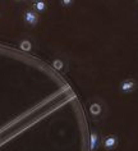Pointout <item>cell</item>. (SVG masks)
<instances>
[{
	"label": "cell",
	"mask_w": 138,
	"mask_h": 151,
	"mask_svg": "<svg viewBox=\"0 0 138 151\" xmlns=\"http://www.w3.org/2000/svg\"><path fill=\"white\" fill-rule=\"evenodd\" d=\"M100 143H101V146L106 151H114L118 147L119 138H118V136H115V134H107L100 139Z\"/></svg>",
	"instance_id": "cell-1"
},
{
	"label": "cell",
	"mask_w": 138,
	"mask_h": 151,
	"mask_svg": "<svg viewBox=\"0 0 138 151\" xmlns=\"http://www.w3.org/2000/svg\"><path fill=\"white\" fill-rule=\"evenodd\" d=\"M22 19H23V22L28 27H36L40 22V14L33 12L32 9H27V10H24L23 16H22Z\"/></svg>",
	"instance_id": "cell-2"
},
{
	"label": "cell",
	"mask_w": 138,
	"mask_h": 151,
	"mask_svg": "<svg viewBox=\"0 0 138 151\" xmlns=\"http://www.w3.org/2000/svg\"><path fill=\"white\" fill-rule=\"evenodd\" d=\"M119 90H120L122 93L124 95H128V93H132L137 90V81L134 78H127V80H123L119 85Z\"/></svg>",
	"instance_id": "cell-3"
},
{
	"label": "cell",
	"mask_w": 138,
	"mask_h": 151,
	"mask_svg": "<svg viewBox=\"0 0 138 151\" xmlns=\"http://www.w3.org/2000/svg\"><path fill=\"white\" fill-rule=\"evenodd\" d=\"M102 111H104V106L100 101H92V103L89 104L88 113L92 118H99V116L102 114Z\"/></svg>",
	"instance_id": "cell-4"
},
{
	"label": "cell",
	"mask_w": 138,
	"mask_h": 151,
	"mask_svg": "<svg viewBox=\"0 0 138 151\" xmlns=\"http://www.w3.org/2000/svg\"><path fill=\"white\" fill-rule=\"evenodd\" d=\"M100 136L97 133V131L92 129L89 132V151H96L100 146Z\"/></svg>",
	"instance_id": "cell-5"
},
{
	"label": "cell",
	"mask_w": 138,
	"mask_h": 151,
	"mask_svg": "<svg viewBox=\"0 0 138 151\" xmlns=\"http://www.w3.org/2000/svg\"><path fill=\"white\" fill-rule=\"evenodd\" d=\"M32 10L36 12L37 14L45 13L47 10V4L45 1H41V0H36V1L32 3Z\"/></svg>",
	"instance_id": "cell-6"
},
{
	"label": "cell",
	"mask_w": 138,
	"mask_h": 151,
	"mask_svg": "<svg viewBox=\"0 0 138 151\" xmlns=\"http://www.w3.org/2000/svg\"><path fill=\"white\" fill-rule=\"evenodd\" d=\"M19 49L23 51H31L32 50V41L28 39H24L19 42Z\"/></svg>",
	"instance_id": "cell-7"
},
{
	"label": "cell",
	"mask_w": 138,
	"mask_h": 151,
	"mask_svg": "<svg viewBox=\"0 0 138 151\" xmlns=\"http://www.w3.org/2000/svg\"><path fill=\"white\" fill-rule=\"evenodd\" d=\"M51 65H53L56 70H63L64 69V62H63L61 59H55L53 63H51Z\"/></svg>",
	"instance_id": "cell-8"
},
{
	"label": "cell",
	"mask_w": 138,
	"mask_h": 151,
	"mask_svg": "<svg viewBox=\"0 0 138 151\" xmlns=\"http://www.w3.org/2000/svg\"><path fill=\"white\" fill-rule=\"evenodd\" d=\"M60 5L64 6V8H69V6L73 5V1H72V0H61V1H60Z\"/></svg>",
	"instance_id": "cell-9"
}]
</instances>
